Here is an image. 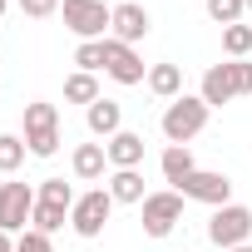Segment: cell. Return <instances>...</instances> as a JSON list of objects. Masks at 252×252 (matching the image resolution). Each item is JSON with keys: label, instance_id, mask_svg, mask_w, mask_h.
Instances as JSON below:
<instances>
[{"label": "cell", "instance_id": "6da1fadb", "mask_svg": "<svg viewBox=\"0 0 252 252\" xmlns=\"http://www.w3.org/2000/svg\"><path fill=\"white\" fill-rule=\"evenodd\" d=\"M203 104L208 109H222V104H232V99H242V94H252V64L247 60H227V64H208V74H203Z\"/></svg>", "mask_w": 252, "mask_h": 252}, {"label": "cell", "instance_id": "7a4b0ae2", "mask_svg": "<svg viewBox=\"0 0 252 252\" xmlns=\"http://www.w3.org/2000/svg\"><path fill=\"white\" fill-rule=\"evenodd\" d=\"M208 104H203V94H178L168 109H163V119H158V129H163V139L168 144H193L203 129H208Z\"/></svg>", "mask_w": 252, "mask_h": 252}, {"label": "cell", "instance_id": "3957f363", "mask_svg": "<svg viewBox=\"0 0 252 252\" xmlns=\"http://www.w3.org/2000/svg\"><path fill=\"white\" fill-rule=\"evenodd\" d=\"M25 149L35 154V158H55V149H60V109L55 104H45V99H30L25 104Z\"/></svg>", "mask_w": 252, "mask_h": 252}, {"label": "cell", "instance_id": "277c9868", "mask_svg": "<svg viewBox=\"0 0 252 252\" xmlns=\"http://www.w3.org/2000/svg\"><path fill=\"white\" fill-rule=\"evenodd\" d=\"M247 237H252V208H247V203H222V208H213V218H208V242H213V247L232 252V247H242Z\"/></svg>", "mask_w": 252, "mask_h": 252}, {"label": "cell", "instance_id": "5b68a950", "mask_svg": "<svg viewBox=\"0 0 252 252\" xmlns=\"http://www.w3.org/2000/svg\"><path fill=\"white\" fill-rule=\"evenodd\" d=\"M64 30L79 35V40H109V20H114V5L104 0H64Z\"/></svg>", "mask_w": 252, "mask_h": 252}, {"label": "cell", "instance_id": "8992f818", "mask_svg": "<svg viewBox=\"0 0 252 252\" xmlns=\"http://www.w3.org/2000/svg\"><path fill=\"white\" fill-rule=\"evenodd\" d=\"M109 213H114V198H109V188H89V193H79V198H74L69 227H74L79 237H99V232L109 227Z\"/></svg>", "mask_w": 252, "mask_h": 252}, {"label": "cell", "instance_id": "52a82bcc", "mask_svg": "<svg viewBox=\"0 0 252 252\" xmlns=\"http://www.w3.org/2000/svg\"><path fill=\"white\" fill-rule=\"evenodd\" d=\"M139 208H144V232H149V237H168V232L183 222V193H173V188L149 193Z\"/></svg>", "mask_w": 252, "mask_h": 252}, {"label": "cell", "instance_id": "ba28073f", "mask_svg": "<svg viewBox=\"0 0 252 252\" xmlns=\"http://www.w3.org/2000/svg\"><path fill=\"white\" fill-rule=\"evenodd\" d=\"M104 74L114 79V84H144L149 79V64H144V55L134 50V45H124V40H104Z\"/></svg>", "mask_w": 252, "mask_h": 252}, {"label": "cell", "instance_id": "9c48e42d", "mask_svg": "<svg viewBox=\"0 0 252 252\" xmlns=\"http://www.w3.org/2000/svg\"><path fill=\"white\" fill-rule=\"evenodd\" d=\"M35 188L30 183H0V232H25V222L35 218Z\"/></svg>", "mask_w": 252, "mask_h": 252}, {"label": "cell", "instance_id": "30bf717a", "mask_svg": "<svg viewBox=\"0 0 252 252\" xmlns=\"http://www.w3.org/2000/svg\"><path fill=\"white\" fill-rule=\"evenodd\" d=\"M173 193H183V198H193V203H208V208H222V203H232V178H227V173H213V168H198V173H188Z\"/></svg>", "mask_w": 252, "mask_h": 252}, {"label": "cell", "instance_id": "8fae6325", "mask_svg": "<svg viewBox=\"0 0 252 252\" xmlns=\"http://www.w3.org/2000/svg\"><path fill=\"white\" fill-rule=\"evenodd\" d=\"M154 30V15L139 5V0H124L114 5V20H109V40H124V45H139L144 35Z\"/></svg>", "mask_w": 252, "mask_h": 252}, {"label": "cell", "instance_id": "7c38bea8", "mask_svg": "<svg viewBox=\"0 0 252 252\" xmlns=\"http://www.w3.org/2000/svg\"><path fill=\"white\" fill-rule=\"evenodd\" d=\"M84 124H89V134L94 139H114L119 129H124V104H114V99H94L89 109H84Z\"/></svg>", "mask_w": 252, "mask_h": 252}, {"label": "cell", "instance_id": "4fadbf2b", "mask_svg": "<svg viewBox=\"0 0 252 252\" xmlns=\"http://www.w3.org/2000/svg\"><path fill=\"white\" fill-rule=\"evenodd\" d=\"M69 168H74L79 183H99L104 168H109V149H104V144H79V149L69 154Z\"/></svg>", "mask_w": 252, "mask_h": 252}, {"label": "cell", "instance_id": "5bb4252c", "mask_svg": "<svg viewBox=\"0 0 252 252\" xmlns=\"http://www.w3.org/2000/svg\"><path fill=\"white\" fill-rule=\"evenodd\" d=\"M104 149H109V168H139L144 163V134H134V129H119Z\"/></svg>", "mask_w": 252, "mask_h": 252}, {"label": "cell", "instance_id": "9a60e30c", "mask_svg": "<svg viewBox=\"0 0 252 252\" xmlns=\"http://www.w3.org/2000/svg\"><path fill=\"white\" fill-rule=\"evenodd\" d=\"M104 188H109V198H114V203H144V198H149V193H144V173H139V168H114Z\"/></svg>", "mask_w": 252, "mask_h": 252}, {"label": "cell", "instance_id": "2e32d148", "mask_svg": "<svg viewBox=\"0 0 252 252\" xmlns=\"http://www.w3.org/2000/svg\"><path fill=\"white\" fill-rule=\"evenodd\" d=\"M158 163H163V178H168L173 188H178L188 173H198V158H193V149H188V144H168Z\"/></svg>", "mask_w": 252, "mask_h": 252}, {"label": "cell", "instance_id": "e0dca14e", "mask_svg": "<svg viewBox=\"0 0 252 252\" xmlns=\"http://www.w3.org/2000/svg\"><path fill=\"white\" fill-rule=\"evenodd\" d=\"M144 84H149V89H154L158 99H168V104H173V99L183 94V69H178V64H154Z\"/></svg>", "mask_w": 252, "mask_h": 252}, {"label": "cell", "instance_id": "ac0fdd59", "mask_svg": "<svg viewBox=\"0 0 252 252\" xmlns=\"http://www.w3.org/2000/svg\"><path fill=\"white\" fill-rule=\"evenodd\" d=\"M64 99H69V104H84V109H89L94 99H104V94H99V74H84V69H74V74L64 79Z\"/></svg>", "mask_w": 252, "mask_h": 252}, {"label": "cell", "instance_id": "d6986e66", "mask_svg": "<svg viewBox=\"0 0 252 252\" xmlns=\"http://www.w3.org/2000/svg\"><path fill=\"white\" fill-rule=\"evenodd\" d=\"M74 198H79V193H74V183H64V178H45V183H40V203H55V208H69V213H74Z\"/></svg>", "mask_w": 252, "mask_h": 252}, {"label": "cell", "instance_id": "ffe728a7", "mask_svg": "<svg viewBox=\"0 0 252 252\" xmlns=\"http://www.w3.org/2000/svg\"><path fill=\"white\" fill-rule=\"evenodd\" d=\"M222 50H227L232 60H247V55H252V25H242V20L227 25V30H222Z\"/></svg>", "mask_w": 252, "mask_h": 252}, {"label": "cell", "instance_id": "44dd1931", "mask_svg": "<svg viewBox=\"0 0 252 252\" xmlns=\"http://www.w3.org/2000/svg\"><path fill=\"white\" fill-rule=\"evenodd\" d=\"M25 154H30V149H25L20 134H0V173H15V168L25 163Z\"/></svg>", "mask_w": 252, "mask_h": 252}, {"label": "cell", "instance_id": "7402d4cb", "mask_svg": "<svg viewBox=\"0 0 252 252\" xmlns=\"http://www.w3.org/2000/svg\"><path fill=\"white\" fill-rule=\"evenodd\" d=\"M242 15H247V0H208V20H213V25H222V30H227V25H237Z\"/></svg>", "mask_w": 252, "mask_h": 252}, {"label": "cell", "instance_id": "603a6c76", "mask_svg": "<svg viewBox=\"0 0 252 252\" xmlns=\"http://www.w3.org/2000/svg\"><path fill=\"white\" fill-rule=\"evenodd\" d=\"M74 64H79L84 74H99V69H104V40H79Z\"/></svg>", "mask_w": 252, "mask_h": 252}, {"label": "cell", "instance_id": "cb8c5ba5", "mask_svg": "<svg viewBox=\"0 0 252 252\" xmlns=\"http://www.w3.org/2000/svg\"><path fill=\"white\" fill-rule=\"evenodd\" d=\"M15 252H55V242H50L45 232H35V227H25V232L15 237Z\"/></svg>", "mask_w": 252, "mask_h": 252}, {"label": "cell", "instance_id": "d4e9b609", "mask_svg": "<svg viewBox=\"0 0 252 252\" xmlns=\"http://www.w3.org/2000/svg\"><path fill=\"white\" fill-rule=\"evenodd\" d=\"M60 5H64V0H20V10H25L30 20H50Z\"/></svg>", "mask_w": 252, "mask_h": 252}, {"label": "cell", "instance_id": "484cf974", "mask_svg": "<svg viewBox=\"0 0 252 252\" xmlns=\"http://www.w3.org/2000/svg\"><path fill=\"white\" fill-rule=\"evenodd\" d=\"M0 252H15V242H10V232H0Z\"/></svg>", "mask_w": 252, "mask_h": 252}, {"label": "cell", "instance_id": "4316f807", "mask_svg": "<svg viewBox=\"0 0 252 252\" xmlns=\"http://www.w3.org/2000/svg\"><path fill=\"white\" fill-rule=\"evenodd\" d=\"M232 252H252V242H242V247H232Z\"/></svg>", "mask_w": 252, "mask_h": 252}, {"label": "cell", "instance_id": "83f0119b", "mask_svg": "<svg viewBox=\"0 0 252 252\" xmlns=\"http://www.w3.org/2000/svg\"><path fill=\"white\" fill-rule=\"evenodd\" d=\"M0 15H5V0H0Z\"/></svg>", "mask_w": 252, "mask_h": 252}, {"label": "cell", "instance_id": "f1b7e54d", "mask_svg": "<svg viewBox=\"0 0 252 252\" xmlns=\"http://www.w3.org/2000/svg\"><path fill=\"white\" fill-rule=\"evenodd\" d=\"M247 15H252V0H247Z\"/></svg>", "mask_w": 252, "mask_h": 252}]
</instances>
